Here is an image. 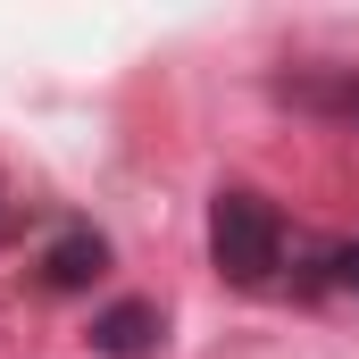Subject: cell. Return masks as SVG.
Instances as JSON below:
<instances>
[{"instance_id":"6da1fadb","label":"cell","mask_w":359,"mask_h":359,"mask_svg":"<svg viewBox=\"0 0 359 359\" xmlns=\"http://www.w3.org/2000/svg\"><path fill=\"white\" fill-rule=\"evenodd\" d=\"M209 259L234 292H268L276 268H284V217H276L268 192L251 184H217L209 201Z\"/></svg>"},{"instance_id":"7a4b0ae2","label":"cell","mask_w":359,"mask_h":359,"mask_svg":"<svg viewBox=\"0 0 359 359\" xmlns=\"http://www.w3.org/2000/svg\"><path fill=\"white\" fill-rule=\"evenodd\" d=\"M159 334H168L159 301H109V309L92 318V351H100V359H151Z\"/></svg>"},{"instance_id":"3957f363","label":"cell","mask_w":359,"mask_h":359,"mask_svg":"<svg viewBox=\"0 0 359 359\" xmlns=\"http://www.w3.org/2000/svg\"><path fill=\"white\" fill-rule=\"evenodd\" d=\"M100 268H109V243H100L92 226H67V234L50 243V259H42V284H50V292H84Z\"/></svg>"},{"instance_id":"277c9868","label":"cell","mask_w":359,"mask_h":359,"mask_svg":"<svg viewBox=\"0 0 359 359\" xmlns=\"http://www.w3.org/2000/svg\"><path fill=\"white\" fill-rule=\"evenodd\" d=\"M301 109H326V117H351L359 126V76H326V84H284Z\"/></svg>"},{"instance_id":"5b68a950","label":"cell","mask_w":359,"mask_h":359,"mask_svg":"<svg viewBox=\"0 0 359 359\" xmlns=\"http://www.w3.org/2000/svg\"><path fill=\"white\" fill-rule=\"evenodd\" d=\"M326 284L359 292V243H334V251H326Z\"/></svg>"},{"instance_id":"8992f818","label":"cell","mask_w":359,"mask_h":359,"mask_svg":"<svg viewBox=\"0 0 359 359\" xmlns=\"http://www.w3.org/2000/svg\"><path fill=\"white\" fill-rule=\"evenodd\" d=\"M0 226H8V201H0Z\"/></svg>"}]
</instances>
